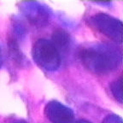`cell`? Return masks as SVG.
Returning a JSON list of instances; mask_svg holds the SVG:
<instances>
[{"instance_id": "1", "label": "cell", "mask_w": 123, "mask_h": 123, "mask_svg": "<svg viewBox=\"0 0 123 123\" xmlns=\"http://www.w3.org/2000/svg\"><path fill=\"white\" fill-rule=\"evenodd\" d=\"M78 56L82 65L96 74H106L115 71L122 62L121 50L114 44L107 43L82 46Z\"/></svg>"}, {"instance_id": "2", "label": "cell", "mask_w": 123, "mask_h": 123, "mask_svg": "<svg viewBox=\"0 0 123 123\" xmlns=\"http://www.w3.org/2000/svg\"><path fill=\"white\" fill-rule=\"evenodd\" d=\"M32 55L37 65L46 71H55L61 64L59 51L45 38H39L34 43Z\"/></svg>"}, {"instance_id": "3", "label": "cell", "mask_w": 123, "mask_h": 123, "mask_svg": "<svg viewBox=\"0 0 123 123\" xmlns=\"http://www.w3.org/2000/svg\"><path fill=\"white\" fill-rule=\"evenodd\" d=\"M89 23L93 28L105 37L116 43H121L122 23L119 19L105 13H98L91 16Z\"/></svg>"}, {"instance_id": "4", "label": "cell", "mask_w": 123, "mask_h": 123, "mask_svg": "<svg viewBox=\"0 0 123 123\" xmlns=\"http://www.w3.org/2000/svg\"><path fill=\"white\" fill-rule=\"evenodd\" d=\"M44 115L51 123H73L74 118L73 110L56 100L46 104Z\"/></svg>"}, {"instance_id": "5", "label": "cell", "mask_w": 123, "mask_h": 123, "mask_svg": "<svg viewBox=\"0 0 123 123\" xmlns=\"http://www.w3.org/2000/svg\"><path fill=\"white\" fill-rule=\"evenodd\" d=\"M22 11L29 22L38 27L46 25L50 20L49 9L37 2L24 3Z\"/></svg>"}, {"instance_id": "6", "label": "cell", "mask_w": 123, "mask_h": 123, "mask_svg": "<svg viewBox=\"0 0 123 123\" xmlns=\"http://www.w3.org/2000/svg\"><path fill=\"white\" fill-rule=\"evenodd\" d=\"M53 45L59 51V53L64 50H67L70 45V36L66 31L62 29H56L54 31L51 37V41Z\"/></svg>"}, {"instance_id": "7", "label": "cell", "mask_w": 123, "mask_h": 123, "mask_svg": "<svg viewBox=\"0 0 123 123\" xmlns=\"http://www.w3.org/2000/svg\"><path fill=\"white\" fill-rule=\"evenodd\" d=\"M9 47H10V56L15 60L16 62L21 63L22 62V58L23 56L21 52L20 51L19 46L16 42V39L15 38H10L9 39Z\"/></svg>"}, {"instance_id": "8", "label": "cell", "mask_w": 123, "mask_h": 123, "mask_svg": "<svg viewBox=\"0 0 123 123\" xmlns=\"http://www.w3.org/2000/svg\"><path fill=\"white\" fill-rule=\"evenodd\" d=\"M122 77L120 76L119 79L115 80L111 85H110V91H111L112 95L115 98L116 101L122 104Z\"/></svg>"}, {"instance_id": "9", "label": "cell", "mask_w": 123, "mask_h": 123, "mask_svg": "<svg viewBox=\"0 0 123 123\" xmlns=\"http://www.w3.org/2000/svg\"><path fill=\"white\" fill-rule=\"evenodd\" d=\"M102 123H122V119L117 115H109L104 118Z\"/></svg>"}, {"instance_id": "10", "label": "cell", "mask_w": 123, "mask_h": 123, "mask_svg": "<svg viewBox=\"0 0 123 123\" xmlns=\"http://www.w3.org/2000/svg\"><path fill=\"white\" fill-rule=\"evenodd\" d=\"M2 64H3V54H2L1 47H0V67L2 66Z\"/></svg>"}, {"instance_id": "11", "label": "cell", "mask_w": 123, "mask_h": 123, "mask_svg": "<svg viewBox=\"0 0 123 123\" xmlns=\"http://www.w3.org/2000/svg\"><path fill=\"white\" fill-rule=\"evenodd\" d=\"M75 123H92V122L86 121V120H80V121H77Z\"/></svg>"}, {"instance_id": "12", "label": "cell", "mask_w": 123, "mask_h": 123, "mask_svg": "<svg viewBox=\"0 0 123 123\" xmlns=\"http://www.w3.org/2000/svg\"><path fill=\"white\" fill-rule=\"evenodd\" d=\"M13 123H27V121H16Z\"/></svg>"}]
</instances>
